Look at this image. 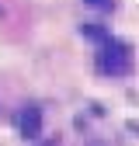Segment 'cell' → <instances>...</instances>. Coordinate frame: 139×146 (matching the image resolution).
I'll return each instance as SVG.
<instances>
[{"label": "cell", "mask_w": 139, "mask_h": 146, "mask_svg": "<svg viewBox=\"0 0 139 146\" xmlns=\"http://www.w3.org/2000/svg\"><path fill=\"white\" fill-rule=\"evenodd\" d=\"M83 4H91L97 11H115V0H83Z\"/></svg>", "instance_id": "4"}, {"label": "cell", "mask_w": 139, "mask_h": 146, "mask_svg": "<svg viewBox=\"0 0 139 146\" xmlns=\"http://www.w3.org/2000/svg\"><path fill=\"white\" fill-rule=\"evenodd\" d=\"M83 35H87V38H108V31H104V28H97V25H83Z\"/></svg>", "instance_id": "3"}, {"label": "cell", "mask_w": 139, "mask_h": 146, "mask_svg": "<svg viewBox=\"0 0 139 146\" xmlns=\"http://www.w3.org/2000/svg\"><path fill=\"white\" fill-rule=\"evenodd\" d=\"M97 70L104 77H129L132 73V49L118 38H101L97 45Z\"/></svg>", "instance_id": "1"}, {"label": "cell", "mask_w": 139, "mask_h": 146, "mask_svg": "<svg viewBox=\"0 0 139 146\" xmlns=\"http://www.w3.org/2000/svg\"><path fill=\"white\" fill-rule=\"evenodd\" d=\"M17 125H21V136L24 139H38L42 136V111L35 104H28L21 111V118H17Z\"/></svg>", "instance_id": "2"}]
</instances>
